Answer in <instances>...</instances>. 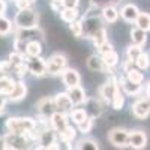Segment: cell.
<instances>
[{
    "mask_svg": "<svg viewBox=\"0 0 150 150\" xmlns=\"http://www.w3.org/2000/svg\"><path fill=\"white\" fill-rule=\"evenodd\" d=\"M6 129H8V132L26 134L33 141L32 137L36 129V120L32 117H9L6 120Z\"/></svg>",
    "mask_w": 150,
    "mask_h": 150,
    "instance_id": "6da1fadb",
    "label": "cell"
},
{
    "mask_svg": "<svg viewBox=\"0 0 150 150\" xmlns=\"http://www.w3.org/2000/svg\"><path fill=\"white\" fill-rule=\"evenodd\" d=\"M15 27L20 30H33L38 29L39 24V14L33 8H26V9H18L17 15L14 18Z\"/></svg>",
    "mask_w": 150,
    "mask_h": 150,
    "instance_id": "7a4b0ae2",
    "label": "cell"
},
{
    "mask_svg": "<svg viewBox=\"0 0 150 150\" xmlns=\"http://www.w3.org/2000/svg\"><path fill=\"white\" fill-rule=\"evenodd\" d=\"M32 140L26 134H15V132H8L3 137V146L2 149L8 150H15V149H27V144Z\"/></svg>",
    "mask_w": 150,
    "mask_h": 150,
    "instance_id": "3957f363",
    "label": "cell"
},
{
    "mask_svg": "<svg viewBox=\"0 0 150 150\" xmlns=\"http://www.w3.org/2000/svg\"><path fill=\"white\" fill-rule=\"evenodd\" d=\"M38 144L36 149H60L57 146V132L53 128H47L38 134Z\"/></svg>",
    "mask_w": 150,
    "mask_h": 150,
    "instance_id": "277c9868",
    "label": "cell"
},
{
    "mask_svg": "<svg viewBox=\"0 0 150 150\" xmlns=\"http://www.w3.org/2000/svg\"><path fill=\"white\" fill-rule=\"evenodd\" d=\"M68 68V57L65 54H53L47 60V74L50 75H60Z\"/></svg>",
    "mask_w": 150,
    "mask_h": 150,
    "instance_id": "5b68a950",
    "label": "cell"
},
{
    "mask_svg": "<svg viewBox=\"0 0 150 150\" xmlns=\"http://www.w3.org/2000/svg\"><path fill=\"white\" fill-rule=\"evenodd\" d=\"M81 23H83V36L87 39H92L93 35L101 27H104L102 20L98 15H87L81 20Z\"/></svg>",
    "mask_w": 150,
    "mask_h": 150,
    "instance_id": "8992f818",
    "label": "cell"
},
{
    "mask_svg": "<svg viewBox=\"0 0 150 150\" xmlns=\"http://www.w3.org/2000/svg\"><path fill=\"white\" fill-rule=\"evenodd\" d=\"M24 60H26L27 69L32 75H35V77H44V75H47V60H44L41 56H35V57L26 56Z\"/></svg>",
    "mask_w": 150,
    "mask_h": 150,
    "instance_id": "52a82bcc",
    "label": "cell"
},
{
    "mask_svg": "<svg viewBox=\"0 0 150 150\" xmlns=\"http://www.w3.org/2000/svg\"><path fill=\"white\" fill-rule=\"evenodd\" d=\"M108 140L114 147H126L128 140H129V131L123 129V128H112L108 132Z\"/></svg>",
    "mask_w": 150,
    "mask_h": 150,
    "instance_id": "ba28073f",
    "label": "cell"
},
{
    "mask_svg": "<svg viewBox=\"0 0 150 150\" xmlns=\"http://www.w3.org/2000/svg\"><path fill=\"white\" fill-rule=\"evenodd\" d=\"M131 110H132V114L137 119H146V117H149V114H150V99L147 96L137 99V101L132 104Z\"/></svg>",
    "mask_w": 150,
    "mask_h": 150,
    "instance_id": "9c48e42d",
    "label": "cell"
},
{
    "mask_svg": "<svg viewBox=\"0 0 150 150\" xmlns=\"http://www.w3.org/2000/svg\"><path fill=\"white\" fill-rule=\"evenodd\" d=\"M119 86H120V89L123 90L125 95H128V96H140L143 93V86L141 84H135L132 81H129L126 77H120V80H117Z\"/></svg>",
    "mask_w": 150,
    "mask_h": 150,
    "instance_id": "30bf717a",
    "label": "cell"
},
{
    "mask_svg": "<svg viewBox=\"0 0 150 150\" xmlns=\"http://www.w3.org/2000/svg\"><path fill=\"white\" fill-rule=\"evenodd\" d=\"M119 87V83H117V78H110L101 89H99V96H101V99L105 102V104H110L112 96H114V92L117 90Z\"/></svg>",
    "mask_w": 150,
    "mask_h": 150,
    "instance_id": "8fae6325",
    "label": "cell"
},
{
    "mask_svg": "<svg viewBox=\"0 0 150 150\" xmlns=\"http://www.w3.org/2000/svg\"><path fill=\"white\" fill-rule=\"evenodd\" d=\"M54 104H56L57 111H62V112H69L74 108V102H72V99H71L68 92L57 93L54 96Z\"/></svg>",
    "mask_w": 150,
    "mask_h": 150,
    "instance_id": "7c38bea8",
    "label": "cell"
},
{
    "mask_svg": "<svg viewBox=\"0 0 150 150\" xmlns=\"http://www.w3.org/2000/svg\"><path fill=\"white\" fill-rule=\"evenodd\" d=\"M128 146L132 149H144L147 146V135L144 131L138 129V131H132L129 132V140H128Z\"/></svg>",
    "mask_w": 150,
    "mask_h": 150,
    "instance_id": "4fadbf2b",
    "label": "cell"
},
{
    "mask_svg": "<svg viewBox=\"0 0 150 150\" xmlns=\"http://www.w3.org/2000/svg\"><path fill=\"white\" fill-rule=\"evenodd\" d=\"M36 108H38V114L44 116V117H48V119L53 112L57 111L56 104H54V98H42L41 101L36 104Z\"/></svg>",
    "mask_w": 150,
    "mask_h": 150,
    "instance_id": "5bb4252c",
    "label": "cell"
},
{
    "mask_svg": "<svg viewBox=\"0 0 150 150\" xmlns=\"http://www.w3.org/2000/svg\"><path fill=\"white\" fill-rule=\"evenodd\" d=\"M87 68H89L92 72H102V74H107V72L111 71L105 65V62H104L101 54H92L89 59H87Z\"/></svg>",
    "mask_w": 150,
    "mask_h": 150,
    "instance_id": "9a60e30c",
    "label": "cell"
},
{
    "mask_svg": "<svg viewBox=\"0 0 150 150\" xmlns=\"http://www.w3.org/2000/svg\"><path fill=\"white\" fill-rule=\"evenodd\" d=\"M68 125H69L68 123V116L65 114V112L56 111V112H53V114L50 116V126H51L57 134L63 131Z\"/></svg>",
    "mask_w": 150,
    "mask_h": 150,
    "instance_id": "2e32d148",
    "label": "cell"
},
{
    "mask_svg": "<svg viewBox=\"0 0 150 150\" xmlns=\"http://www.w3.org/2000/svg\"><path fill=\"white\" fill-rule=\"evenodd\" d=\"M62 75V81L66 87H72V86H78L81 83V77L77 69H72V68H66L63 72L60 74Z\"/></svg>",
    "mask_w": 150,
    "mask_h": 150,
    "instance_id": "e0dca14e",
    "label": "cell"
},
{
    "mask_svg": "<svg viewBox=\"0 0 150 150\" xmlns=\"http://www.w3.org/2000/svg\"><path fill=\"white\" fill-rule=\"evenodd\" d=\"M68 93L72 99L74 105H83L86 104L87 101V96H86V90L78 84V86H72V87H68Z\"/></svg>",
    "mask_w": 150,
    "mask_h": 150,
    "instance_id": "ac0fdd59",
    "label": "cell"
},
{
    "mask_svg": "<svg viewBox=\"0 0 150 150\" xmlns=\"http://www.w3.org/2000/svg\"><path fill=\"white\" fill-rule=\"evenodd\" d=\"M86 105H87V108H86L87 114H89L90 117H93V119H98V117L104 112V107H102L101 101H99V99H96V98L87 99Z\"/></svg>",
    "mask_w": 150,
    "mask_h": 150,
    "instance_id": "d6986e66",
    "label": "cell"
},
{
    "mask_svg": "<svg viewBox=\"0 0 150 150\" xmlns=\"http://www.w3.org/2000/svg\"><path fill=\"white\" fill-rule=\"evenodd\" d=\"M138 14H140V9L137 8L135 5H132V3L125 5V6L122 8V11H120V17H122L125 21H128V23H135Z\"/></svg>",
    "mask_w": 150,
    "mask_h": 150,
    "instance_id": "ffe728a7",
    "label": "cell"
},
{
    "mask_svg": "<svg viewBox=\"0 0 150 150\" xmlns=\"http://www.w3.org/2000/svg\"><path fill=\"white\" fill-rule=\"evenodd\" d=\"M101 17L105 23L108 24H112L119 20V9L114 6V5H107L102 8V12H101Z\"/></svg>",
    "mask_w": 150,
    "mask_h": 150,
    "instance_id": "44dd1931",
    "label": "cell"
},
{
    "mask_svg": "<svg viewBox=\"0 0 150 150\" xmlns=\"http://www.w3.org/2000/svg\"><path fill=\"white\" fill-rule=\"evenodd\" d=\"M27 95V86L24 84L21 80L15 83V87H14V90H12V93L8 96L9 101H21V99H24Z\"/></svg>",
    "mask_w": 150,
    "mask_h": 150,
    "instance_id": "7402d4cb",
    "label": "cell"
},
{
    "mask_svg": "<svg viewBox=\"0 0 150 150\" xmlns=\"http://www.w3.org/2000/svg\"><path fill=\"white\" fill-rule=\"evenodd\" d=\"M15 83L17 81H14L9 75H2V77H0V95L8 98L12 93V90H14Z\"/></svg>",
    "mask_w": 150,
    "mask_h": 150,
    "instance_id": "603a6c76",
    "label": "cell"
},
{
    "mask_svg": "<svg viewBox=\"0 0 150 150\" xmlns=\"http://www.w3.org/2000/svg\"><path fill=\"white\" fill-rule=\"evenodd\" d=\"M131 41H132V44H137V45H146V42H147V32H144L143 29H140V27H132V30H131Z\"/></svg>",
    "mask_w": 150,
    "mask_h": 150,
    "instance_id": "cb8c5ba5",
    "label": "cell"
},
{
    "mask_svg": "<svg viewBox=\"0 0 150 150\" xmlns=\"http://www.w3.org/2000/svg\"><path fill=\"white\" fill-rule=\"evenodd\" d=\"M42 54V44L38 39H30L26 44V56L35 57V56H41Z\"/></svg>",
    "mask_w": 150,
    "mask_h": 150,
    "instance_id": "d4e9b609",
    "label": "cell"
},
{
    "mask_svg": "<svg viewBox=\"0 0 150 150\" xmlns=\"http://www.w3.org/2000/svg\"><path fill=\"white\" fill-rule=\"evenodd\" d=\"M59 135V138L62 143H65V144H71L74 140H75V137H77V131H75V128H72L71 125H68V126L57 134Z\"/></svg>",
    "mask_w": 150,
    "mask_h": 150,
    "instance_id": "484cf974",
    "label": "cell"
},
{
    "mask_svg": "<svg viewBox=\"0 0 150 150\" xmlns=\"http://www.w3.org/2000/svg\"><path fill=\"white\" fill-rule=\"evenodd\" d=\"M125 77H126L129 81L135 83V84H143V81H144V75H143L141 69L134 68V66L129 68L126 72H125Z\"/></svg>",
    "mask_w": 150,
    "mask_h": 150,
    "instance_id": "4316f807",
    "label": "cell"
},
{
    "mask_svg": "<svg viewBox=\"0 0 150 150\" xmlns=\"http://www.w3.org/2000/svg\"><path fill=\"white\" fill-rule=\"evenodd\" d=\"M59 14H60V18L63 20L65 23H72L74 20L78 18L80 12H78L77 8H62Z\"/></svg>",
    "mask_w": 150,
    "mask_h": 150,
    "instance_id": "83f0119b",
    "label": "cell"
},
{
    "mask_svg": "<svg viewBox=\"0 0 150 150\" xmlns=\"http://www.w3.org/2000/svg\"><path fill=\"white\" fill-rule=\"evenodd\" d=\"M110 105L114 108L116 111H120V110L123 108V105H125V93H123V90L120 89V86L117 87V90L114 92V96H112Z\"/></svg>",
    "mask_w": 150,
    "mask_h": 150,
    "instance_id": "f1b7e54d",
    "label": "cell"
},
{
    "mask_svg": "<svg viewBox=\"0 0 150 150\" xmlns=\"http://www.w3.org/2000/svg\"><path fill=\"white\" fill-rule=\"evenodd\" d=\"M135 26L143 29L144 32L150 30V14L149 12H140L137 20H135Z\"/></svg>",
    "mask_w": 150,
    "mask_h": 150,
    "instance_id": "f546056e",
    "label": "cell"
},
{
    "mask_svg": "<svg viewBox=\"0 0 150 150\" xmlns=\"http://www.w3.org/2000/svg\"><path fill=\"white\" fill-rule=\"evenodd\" d=\"M87 117H89V114H87L86 108H74V110L71 111V119H72V122H74L75 125L83 123Z\"/></svg>",
    "mask_w": 150,
    "mask_h": 150,
    "instance_id": "4dcf8cb0",
    "label": "cell"
},
{
    "mask_svg": "<svg viewBox=\"0 0 150 150\" xmlns=\"http://www.w3.org/2000/svg\"><path fill=\"white\" fill-rule=\"evenodd\" d=\"M77 147L78 150H98L99 149V144L96 140H92V138H83L77 143Z\"/></svg>",
    "mask_w": 150,
    "mask_h": 150,
    "instance_id": "1f68e13d",
    "label": "cell"
},
{
    "mask_svg": "<svg viewBox=\"0 0 150 150\" xmlns=\"http://www.w3.org/2000/svg\"><path fill=\"white\" fill-rule=\"evenodd\" d=\"M143 53V48H141V45H137V44H131L129 47H128V50H126V57H128V60H131L132 63L138 59V56Z\"/></svg>",
    "mask_w": 150,
    "mask_h": 150,
    "instance_id": "d6a6232c",
    "label": "cell"
},
{
    "mask_svg": "<svg viewBox=\"0 0 150 150\" xmlns=\"http://www.w3.org/2000/svg\"><path fill=\"white\" fill-rule=\"evenodd\" d=\"M102 59H104L105 65H107L110 69L116 68V66H117V63H119V54L114 51V50H112V51H110V53H107V54H104V56H102Z\"/></svg>",
    "mask_w": 150,
    "mask_h": 150,
    "instance_id": "836d02e7",
    "label": "cell"
},
{
    "mask_svg": "<svg viewBox=\"0 0 150 150\" xmlns=\"http://www.w3.org/2000/svg\"><path fill=\"white\" fill-rule=\"evenodd\" d=\"M92 41H93V45L98 48L101 44H104V42H107L108 41V35H107V30H105V27H101L95 35H93V38H92Z\"/></svg>",
    "mask_w": 150,
    "mask_h": 150,
    "instance_id": "e575fe53",
    "label": "cell"
},
{
    "mask_svg": "<svg viewBox=\"0 0 150 150\" xmlns=\"http://www.w3.org/2000/svg\"><path fill=\"white\" fill-rule=\"evenodd\" d=\"M12 32V23L5 15H0V36H8Z\"/></svg>",
    "mask_w": 150,
    "mask_h": 150,
    "instance_id": "d590c367",
    "label": "cell"
},
{
    "mask_svg": "<svg viewBox=\"0 0 150 150\" xmlns=\"http://www.w3.org/2000/svg\"><path fill=\"white\" fill-rule=\"evenodd\" d=\"M134 65L138 68V69H141V71H144V69H147L149 68V65H150V56L149 54H146L144 51L138 56V59H137L135 62H134Z\"/></svg>",
    "mask_w": 150,
    "mask_h": 150,
    "instance_id": "8d00e7d4",
    "label": "cell"
},
{
    "mask_svg": "<svg viewBox=\"0 0 150 150\" xmlns=\"http://www.w3.org/2000/svg\"><path fill=\"white\" fill-rule=\"evenodd\" d=\"M69 29H71V32L75 38H83V23H81V20L77 18L72 23H69Z\"/></svg>",
    "mask_w": 150,
    "mask_h": 150,
    "instance_id": "74e56055",
    "label": "cell"
},
{
    "mask_svg": "<svg viewBox=\"0 0 150 150\" xmlns=\"http://www.w3.org/2000/svg\"><path fill=\"white\" fill-rule=\"evenodd\" d=\"M24 59H26V56H24L23 53H18V51H15V50H14V51L9 54V59L8 60L12 63V66H17V65H21V63L26 62Z\"/></svg>",
    "mask_w": 150,
    "mask_h": 150,
    "instance_id": "f35d334b",
    "label": "cell"
},
{
    "mask_svg": "<svg viewBox=\"0 0 150 150\" xmlns=\"http://www.w3.org/2000/svg\"><path fill=\"white\" fill-rule=\"evenodd\" d=\"M93 117H87L83 123H80V125H77L78 126V129H80V132H83V134H89L90 131H92V128H93Z\"/></svg>",
    "mask_w": 150,
    "mask_h": 150,
    "instance_id": "ab89813d",
    "label": "cell"
},
{
    "mask_svg": "<svg viewBox=\"0 0 150 150\" xmlns=\"http://www.w3.org/2000/svg\"><path fill=\"white\" fill-rule=\"evenodd\" d=\"M11 72H14V66L9 60H3L0 62V74L2 75H9Z\"/></svg>",
    "mask_w": 150,
    "mask_h": 150,
    "instance_id": "60d3db41",
    "label": "cell"
},
{
    "mask_svg": "<svg viewBox=\"0 0 150 150\" xmlns=\"http://www.w3.org/2000/svg\"><path fill=\"white\" fill-rule=\"evenodd\" d=\"M114 50V47H112L108 41L107 42H104V44H101L98 47V53L101 54V56H104V54H107V53H110V51H112Z\"/></svg>",
    "mask_w": 150,
    "mask_h": 150,
    "instance_id": "b9f144b4",
    "label": "cell"
},
{
    "mask_svg": "<svg viewBox=\"0 0 150 150\" xmlns=\"http://www.w3.org/2000/svg\"><path fill=\"white\" fill-rule=\"evenodd\" d=\"M15 2V6L18 9H26V8H32V0H14Z\"/></svg>",
    "mask_w": 150,
    "mask_h": 150,
    "instance_id": "7bdbcfd3",
    "label": "cell"
},
{
    "mask_svg": "<svg viewBox=\"0 0 150 150\" xmlns=\"http://www.w3.org/2000/svg\"><path fill=\"white\" fill-rule=\"evenodd\" d=\"M60 3L63 8H78L80 0H60Z\"/></svg>",
    "mask_w": 150,
    "mask_h": 150,
    "instance_id": "ee69618b",
    "label": "cell"
},
{
    "mask_svg": "<svg viewBox=\"0 0 150 150\" xmlns=\"http://www.w3.org/2000/svg\"><path fill=\"white\" fill-rule=\"evenodd\" d=\"M111 2H117V0H93V3L96 6H107V5H111Z\"/></svg>",
    "mask_w": 150,
    "mask_h": 150,
    "instance_id": "f6af8a7d",
    "label": "cell"
},
{
    "mask_svg": "<svg viewBox=\"0 0 150 150\" xmlns=\"http://www.w3.org/2000/svg\"><path fill=\"white\" fill-rule=\"evenodd\" d=\"M51 8H53L56 12H60V9L63 8V6H62V3H60V2H53V0H51Z\"/></svg>",
    "mask_w": 150,
    "mask_h": 150,
    "instance_id": "bcb514c9",
    "label": "cell"
},
{
    "mask_svg": "<svg viewBox=\"0 0 150 150\" xmlns=\"http://www.w3.org/2000/svg\"><path fill=\"white\" fill-rule=\"evenodd\" d=\"M5 98L6 96H3V95H0V114H3V111H5Z\"/></svg>",
    "mask_w": 150,
    "mask_h": 150,
    "instance_id": "7dc6e473",
    "label": "cell"
},
{
    "mask_svg": "<svg viewBox=\"0 0 150 150\" xmlns=\"http://www.w3.org/2000/svg\"><path fill=\"white\" fill-rule=\"evenodd\" d=\"M5 12H6V2L0 0V15H5Z\"/></svg>",
    "mask_w": 150,
    "mask_h": 150,
    "instance_id": "c3c4849f",
    "label": "cell"
},
{
    "mask_svg": "<svg viewBox=\"0 0 150 150\" xmlns=\"http://www.w3.org/2000/svg\"><path fill=\"white\" fill-rule=\"evenodd\" d=\"M146 96L150 99V81L147 83V86H146Z\"/></svg>",
    "mask_w": 150,
    "mask_h": 150,
    "instance_id": "681fc988",
    "label": "cell"
},
{
    "mask_svg": "<svg viewBox=\"0 0 150 150\" xmlns=\"http://www.w3.org/2000/svg\"><path fill=\"white\" fill-rule=\"evenodd\" d=\"M0 144H3V138H2V137H0Z\"/></svg>",
    "mask_w": 150,
    "mask_h": 150,
    "instance_id": "f907efd6",
    "label": "cell"
},
{
    "mask_svg": "<svg viewBox=\"0 0 150 150\" xmlns=\"http://www.w3.org/2000/svg\"><path fill=\"white\" fill-rule=\"evenodd\" d=\"M53 2H60V0H53Z\"/></svg>",
    "mask_w": 150,
    "mask_h": 150,
    "instance_id": "816d5d0a",
    "label": "cell"
},
{
    "mask_svg": "<svg viewBox=\"0 0 150 150\" xmlns=\"http://www.w3.org/2000/svg\"><path fill=\"white\" fill-rule=\"evenodd\" d=\"M32 2H35V0H32Z\"/></svg>",
    "mask_w": 150,
    "mask_h": 150,
    "instance_id": "f5cc1de1",
    "label": "cell"
},
{
    "mask_svg": "<svg viewBox=\"0 0 150 150\" xmlns=\"http://www.w3.org/2000/svg\"><path fill=\"white\" fill-rule=\"evenodd\" d=\"M149 56H150V54H149Z\"/></svg>",
    "mask_w": 150,
    "mask_h": 150,
    "instance_id": "db71d44e",
    "label": "cell"
}]
</instances>
